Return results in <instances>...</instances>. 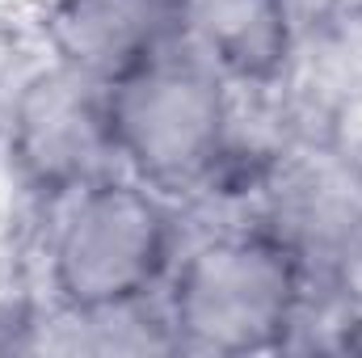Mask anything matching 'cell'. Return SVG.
<instances>
[{
    "label": "cell",
    "mask_w": 362,
    "mask_h": 358,
    "mask_svg": "<svg viewBox=\"0 0 362 358\" xmlns=\"http://www.w3.org/2000/svg\"><path fill=\"white\" fill-rule=\"evenodd\" d=\"M47 207L51 308H110L156 295L181 249L177 202L114 169Z\"/></svg>",
    "instance_id": "cell-3"
},
{
    "label": "cell",
    "mask_w": 362,
    "mask_h": 358,
    "mask_svg": "<svg viewBox=\"0 0 362 358\" xmlns=\"http://www.w3.org/2000/svg\"><path fill=\"white\" fill-rule=\"evenodd\" d=\"M4 161L38 202L114 173L110 85L55 59L17 76L4 93Z\"/></svg>",
    "instance_id": "cell-5"
},
{
    "label": "cell",
    "mask_w": 362,
    "mask_h": 358,
    "mask_svg": "<svg viewBox=\"0 0 362 358\" xmlns=\"http://www.w3.org/2000/svg\"><path fill=\"white\" fill-rule=\"evenodd\" d=\"M354 4H362V0H278V8L286 13L295 38L325 25V21H333V17H341V13H350Z\"/></svg>",
    "instance_id": "cell-10"
},
{
    "label": "cell",
    "mask_w": 362,
    "mask_h": 358,
    "mask_svg": "<svg viewBox=\"0 0 362 358\" xmlns=\"http://www.w3.org/2000/svg\"><path fill=\"white\" fill-rule=\"evenodd\" d=\"M232 194L245 198V219L308 274L333 266L362 236V152L325 135H274Z\"/></svg>",
    "instance_id": "cell-4"
},
{
    "label": "cell",
    "mask_w": 362,
    "mask_h": 358,
    "mask_svg": "<svg viewBox=\"0 0 362 358\" xmlns=\"http://www.w3.org/2000/svg\"><path fill=\"white\" fill-rule=\"evenodd\" d=\"M270 101L286 131H308L362 152V4L295 38Z\"/></svg>",
    "instance_id": "cell-6"
},
{
    "label": "cell",
    "mask_w": 362,
    "mask_h": 358,
    "mask_svg": "<svg viewBox=\"0 0 362 358\" xmlns=\"http://www.w3.org/2000/svg\"><path fill=\"white\" fill-rule=\"evenodd\" d=\"M118 169L173 202L223 194L240 156V89L169 42L110 85Z\"/></svg>",
    "instance_id": "cell-1"
},
{
    "label": "cell",
    "mask_w": 362,
    "mask_h": 358,
    "mask_svg": "<svg viewBox=\"0 0 362 358\" xmlns=\"http://www.w3.org/2000/svg\"><path fill=\"white\" fill-rule=\"evenodd\" d=\"M173 42L232 89L262 93L282 76L295 30L278 0H173Z\"/></svg>",
    "instance_id": "cell-8"
},
{
    "label": "cell",
    "mask_w": 362,
    "mask_h": 358,
    "mask_svg": "<svg viewBox=\"0 0 362 358\" xmlns=\"http://www.w3.org/2000/svg\"><path fill=\"white\" fill-rule=\"evenodd\" d=\"M312 274L240 219L181 245L160 287L173 354L249 358L291 346Z\"/></svg>",
    "instance_id": "cell-2"
},
{
    "label": "cell",
    "mask_w": 362,
    "mask_h": 358,
    "mask_svg": "<svg viewBox=\"0 0 362 358\" xmlns=\"http://www.w3.org/2000/svg\"><path fill=\"white\" fill-rule=\"evenodd\" d=\"M308 325H316L320 350H362V236L333 266L312 274L295 333ZM295 333H291V342H295Z\"/></svg>",
    "instance_id": "cell-9"
},
{
    "label": "cell",
    "mask_w": 362,
    "mask_h": 358,
    "mask_svg": "<svg viewBox=\"0 0 362 358\" xmlns=\"http://www.w3.org/2000/svg\"><path fill=\"white\" fill-rule=\"evenodd\" d=\"M0 156H4V89H0Z\"/></svg>",
    "instance_id": "cell-11"
},
{
    "label": "cell",
    "mask_w": 362,
    "mask_h": 358,
    "mask_svg": "<svg viewBox=\"0 0 362 358\" xmlns=\"http://www.w3.org/2000/svg\"><path fill=\"white\" fill-rule=\"evenodd\" d=\"M42 42L47 59L114 85L173 42V0H47Z\"/></svg>",
    "instance_id": "cell-7"
}]
</instances>
